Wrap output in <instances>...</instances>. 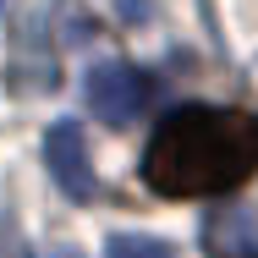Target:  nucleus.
Instances as JSON below:
<instances>
[{
	"mask_svg": "<svg viewBox=\"0 0 258 258\" xmlns=\"http://www.w3.org/2000/svg\"><path fill=\"white\" fill-rule=\"evenodd\" d=\"M258 170V115L181 104L143 149V181L159 198H214Z\"/></svg>",
	"mask_w": 258,
	"mask_h": 258,
	"instance_id": "nucleus-1",
	"label": "nucleus"
},
{
	"mask_svg": "<svg viewBox=\"0 0 258 258\" xmlns=\"http://www.w3.org/2000/svg\"><path fill=\"white\" fill-rule=\"evenodd\" d=\"M83 99L94 110V121L104 126H132L149 104V77L126 60H99L88 77H83Z\"/></svg>",
	"mask_w": 258,
	"mask_h": 258,
	"instance_id": "nucleus-2",
	"label": "nucleus"
},
{
	"mask_svg": "<svg viewBox=\"0 0 258 258\" xmlns=\"http://www.w3.org/2000/svg\"><path fill=\"white\" fill-rule=\"evenodd\" d=\"M44 165H50L55 187L72 204H94L99 176H94V159H88V143H83V126L77 121H55L44 132Z\"/></svg>",
	"mask_w": 258,
	"mask_h": 258,
	"instance_id": "nucleus-3",
	"label": "nucleus"
},
{
	"mask_svg": "<svg viewBox=\"0 0 258 258\" xmlns=\"http://www.w3.org/2000/svg\"><path fill=\"white\" fill-rule=\"evenodd\" d=\"M104 258H176V247L159 236H110Z\"/></svg>",
	"mask_w": 258,
	"mask_h": 258,
	"instance_id": "nucleus-4",
	"label": "nucleus"
},
{
	"mask_svg": "<svg viewBox=\"0 0 258 258\" xmlns=\"http://www.w3.org/2000/svg\"><path fill=\"white\" fill-rule=\"evenodd\" d=\"M0 258H28V247H22V236H17L11 225H0Z\"/></svg>",
	"mask_w": 258,
	"mask_h": 258,
	"instance_id": "nucleus-5",
	"label": "nucleus"
},
{
	"mask_svg": "<svg viewBox=\"0 0 258 258\" xmlns=\"http://www.w3.org/2000/svg\"><path fill=\"white\" fill-rule=\"evenodd\" d=\"M44 258H83V253H72V247H55V253H44Z\"/></svg>",
	"mask_w": 258,
	"mask_h": 258,
	"instance_id": "nucleus-6",
	"label": "nucleus"
},
{
	"mask_svg": "<svg viewBox=\"0 0 258 258\" xmlns=\"http://www.w3.org/2000/svg\"><path fill=\"white\" fill-rule=\"evenodd\" d=\"M231 258H258V247H242V253H231Z\"/></svg>",
	"mask_w": 258,
	"mask_h": 258,
	"instance_id": "nucleus-7",
	"label": "nucleus"
}]
</instances>
